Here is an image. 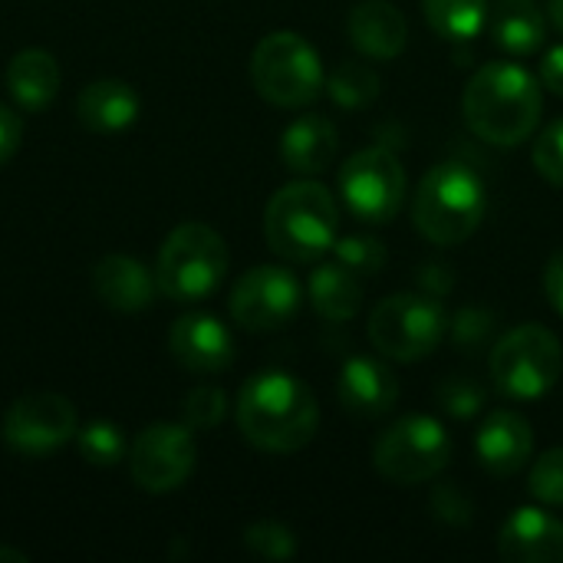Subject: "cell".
Here are the masks:
<instances>
[{
  "instance_id": "cell-30",
  "label": "cell",
  "mask_w": 563,
  "mask_h": 563,
  "mask_svg": "<svg viewBox=\"0 0 563 563\" xmlns=\"http://www.w3.org/2000/svg\"><path fill=\"white\" fill-rule=\"evenodd\" d=\"M228 412V396L218 386H198L185 396L181 402V419L191 432H208L218 429Z\"/></svg>"
},
{
  "instance_id": "cell-31",
  "label": "cell",
  "mask_w": 563,
  "mask_h": 563,
  "mask_svg": "<svg viewBox=\"0 0 563 563\" xmlns=\"http://www.w3.org/2000/svg\"><path fill=\"white\" fill-rule=\"evenodd\" d=\"M528 492L548 508H563V449H551L534 462Z\"/></svg>"
},
{
  "instance_id": "cell-11",
  "label": "cell",
  "mask_w": 563,
  "mask_h": 563,
  "mask_svg": "<svg viewBox=\"0 0 563 563\" xmlns=\"http://www.w3.org/2000/svg\"><path fill=\"white\" fill-rule=\"evenodd\" d=\"M195 459H198V449H195L188 426L158 422V426L142 429L135 442L129 445L132 482L148 495H168L181 488L188 475L195 472Z\"/></svg>"
},
{
  "instance_id": "cell-12",
  "label": "cell",
  "mask_w": 563,
  "mask_h": 563,
  "mask_svg": "<svg viewBox=\"0 0 563 563\" xmlns=\"http://www.w3.org/2000/svg\"><path fill=\"white\" fill-rule=\"evenodd\" d=\"M79 419L76 406L59 393H30L20 396L3 416V439L16 455L43 459L76 439Z\"/></svg>"
},
{
  "instance_id": "cell-18",
  "label": "cell",
  "mask_w": 563,
  "mask_h": 563,
  "mask_svg": "<svg viewBox=\"0 0 563 563\" xmlns=\"http://www.w3.org/2000/svg\"><path fill=\"white\" fill-rule=\"evenodd\" d=\"M92 290L106 307H112L119 313H139L155 300L158 280L135 257L109 254L92 267Z\"/></svg>"
},
{
  "instance_id": "cell-22",
  "label": "cell",
  "mask_w": 563,
  "mask_h": 563,
  "mask_svg": "<svg viewBox=\"0 0 563 563\" xmlns=\"http://www.w3.org/2000/svg\"><path fill=\"white\" fill-rule=\"evenodd\" d=\"M7 89L16 106L36 112L46 109L59 92V66L46 49H20L7 63Z\"/></svg>"
},
{
  "instance_id": "cell-19",
  "label": "cell",
  "mask_w": 563,
  "mask_h": 563,
  "mask_svg": "<svg viewBox=\"0 0 563 563\" xmlns=\"http://www.w3.org/2000/svg\"><path fill=\"white\" fill-rule=\"evenodd\" d=\"M350 40L369 59H396L409 43V20L389 0H363L350 13Z\"/></svg>"
},
{
  "instance_id": "cell-36",
  "label": "cell",
  "mask_w": 563,
  "mask_h": 563,
  "mask_svg": "<svg viewBox=\"0 0 563 563\" xmlns=\"http://www.w3.org/2000/svg\"><path fill=\"white\" fill-rule=\"evenodd\" d=\"M20 142H23V122H20V115L13 109L0 106V165L16 155Z\"/></svg>"
},
{
  "instance_id": "cell-33",
  "label": "cell",
  "mask_w": 563,
  "mask_h": 563,
  "mask_svg": "<svg viewBox=\"0 0 563 563\" xmlns=\"http://www.w3.org/2000/svg\"><path fill=\"white\" fill-rule=\"evenodd\" d=\"M534 168L551 181L563 188V119L551 122L538 142H534Z\"/></svg>"
},
{
  "instance_id": "cell-24",
  "label": "cell",
  "mask_w": 563,
  "mask_h": 563,
  "mask_svg": "<svg viewBox=\"0 0 563 563\" xmlns=\"http://www.w3.org/2000/svg\"><path fill=\"white\" fill-rule=\"evenodd\" d=\"M548 36V23L531 0H501L495 13V43L515 56L534 53Z\"/></svg>"
},
{
  "instance_id": "cell-32",
  "label": "cell",
  "mask_w": 563,
  "mask_h": 563,
  "mask_svg": "<svg viewBox=\"0 0 563 563\" xmlns=\"http://www.w3.org/2000/svg\"><path fill=\"white\" fill-rule=\"evenodd\" d=\"M439 406L452 419H472L485 406V389L468 376H449L439 386Z\"/></svg>"
},
{
  "instance_id": "cell-39",
  "label": "cell",
  "mask_w": 563,
  "mask_h": 563,
  "mask_svg": "<svg viewBox=\"0 0 563 563\" xmlns=\"http://www.w3.org/2000/svg\"><path fill=\"white\" fill-rule=\"evenodd\" d=\"M548 13H551L554 26L563 33V0H548Z\"/></svg>"
},
{
  "instance_id": "cell-34",
  "label": "cell",
  "mask_w": 563,
  "mask_h": 563,
  "mask_svg": "<svg viewBox=\"0 0 563 563\" xmlns=\"http://www.w3.org/2000/svg\"><path fill=\"white\" fill-rule=\"evenodd\" d=\"M449 330H452L455 346H462V350H478V346H485V343L492 340V333H495V317H492L488 310L465 307V310L455 317V323H452Z\"/></svg>"
},
{
  "instance_id": "cell-7",
  "label": "cell",
  "mask_w": 563,
  "mask_h": 563,
  "mask_svg": "<svg viewBox=\"0 0 563 563\" xmlns=\"http://www.w3.org/2000/svg\"><path fill=\"white\" fill-rule=\"evenodd\" d=\"M488 366H492V383L505 399L534 402L558 386L563 350L548 327L525 323L498 340Z\"/></svg>"
},
{
  "instance_id": "cell-17",
  "label": "cell",
  "mask_w": 563,
  "mask_h": 563,
  "mask_svg": "<svg viewBox=\"0 0 563 563\" xmlns=\"http://www.w3.org/2000/svg\"><path fill=\"white\" fill-rule=\"evenodd\" d=\"M336 393H340V402L346 412L363 416V419H376V416L393 412V406L399 402V379L383 360L353 356L340 369Z\"/></svg>"
},
{
  "instance_id": "cell-23",
  "label": "cell",
  "mask_w": 563,
  "mask_h": 563,
  "mask_svg": "<svg viewBox=\"0 0 563 563\" xmlns=\"http://www.w3.org/2000/svg\"><path fill=\"white\" fill-rule=\"evenodd\" d=\"M310 303L313 310L323 317V320H333V323H346L360 313L363 307V284L360 277L343 267L340 261L336 264H323L310 274Z\"/></svg>"
},
{
  "instance_id": "cell-5",
  "label": "cell",
  "mask_w": 563,
  "mask_h": 563,
  "mask_svg": "<svg viewBox=\"0 0 563 563\" xmlns=\"http://www.w3.org/2000/svg\"><path fill=\"white\" fill-rule=\"evenodd\" d=\"M224 274H228V244L214 228L201 221L178 224L165 238L155 264L158 290L175 303H198L211 297L221 287Z\"/></svg>"
},
{
  "instance_id": "cell-13",
  "label": "cell",
  "mask_w": 563,
  "mask_h": 563,
  "mask_svg": "<svg viewBox=\"0 0 563 563\" xmlns=\"http://www.w3.org/2000/svg\"><path fill=\"white\" fill-rule=\"evenodd\" d=\"M303 290L287 267H254L231 290V317L251 333H271L287 327L300 310Z\"/></svg>"
},
{
  "instance_id": "cell-20",
  "label": "cell",
  "mask_w": 563,
  "mask_h": 563,
  "mask_svg": "<svg viewBox=\"0 0 563 563\" xmlns=\"http://www.w3.org/2000/svg\"><path fill=\"white\" fill-rule=\"evenodd\" d=\"M340 148L336 125L323 115H300L280 135V158L297 175H320L333 165Z\"/></svg>"
},
{
  "instance_id": "cell-1",
  "label": "cell",
  "mask_w": 563,
  "mask_h": 563,
  "mask_svg": "<svg viewBox=\"0 0 563 563\" xmlns=\"http://www.w3.org/2000/svg\"><path fill=\"white\" fill-rule=\"evenodd\" d=\"M317 426L320 406L310 386L290 373H257L238 396V429L261 452H300L313 442Z\"/></svg>"
},
{
  "instance_id": "cell-4",
  "label": "cell",
  "mask_w": 563,
  "mask_h": 563,
  "mask_svg": "<svg viewBox=\"0 0 563 563\" xmlns=\"http://www.w3.org/2000/svg\"><path fill=\"white\" fill-rule=\"evenodd\" d=\"M485 208L488 195L482 178L459 162H442L419 181L412 198V221L432 244L452 247L478 231Z\"/></svg>"
},
{
  "instance_id": "cell-3",
  "label": "cell",
  "mask_w": 563,
  "mask_h": 563,
  "mask_svg": "<svg viewBox=\"0 0 563 563\" xmlns=\"http://www.w3.org/2000/svg\"><path fill=\"white\" fill-rule=\"evenodd\" d=\"M340 208L327 185L290 181L264 211V238L271 251L290 264H310L336 244Z\"/></svg>"
},
{
  "instance_id": "cell-16",
  "label": "cell",
  "mask_w": 563,
  "mask_h": 563,
  "mask_svg": "<svg viewBox=\"0 0 563 563\" xmlns=\"http://www.w3.org/2000/svg\"><path fill=\"white\" fill-rule=\"evenodd\" d=\"M498 554L508 563L563 561V521L551 511L518 508L498 534Z\"/></svg>"
},
{
  "instance_id": "cell-14",
  "label": "cell",
  "mask_w": 563,
  "mask_h": 563,
  "mask_svg": "<svg viewBox=\"0 0 563 563\" xmlns=\"http://www.w3.org/2000/svg\"><path fill=\"white\" fill-rule=\"evenodd\" d=\"M172 356L191 373H221L234 363V336L211 313H185L168 333Z\"/></svg>"
},
{
  "instance_id": "cell-9",
  "label": "cell",
  "mask_w": 563,
  "mask_h": 563,
  "mask_svg": "<svg viewBox=\"0 0 563 563\" xmlns=\"http://www.w3.org/2000/svg\"><path fill=\"white\" fill-rule=\"evenodd\" d=\"M452 462V439L432 416L399 419L373 449L376 472L393 485H422L442 475Z\"/></svg>"
},
{
  "instance_id": "cell-10",
  "label": "cell",
  "mask_w": 563,
  "mask_h": 563,
  "mask_svg": "<svg viewBox=\"0 0 563 563\" xmlns=\"http://www.w3.org/2000/svg\"><path fill=\"white\" fill-rule=\"evenodd\" d=\"M340 195L346 211L363 224H389L406 201V168L386 145L356 152L340 168Z\"/></svg>"
},
{
  "instance_id": "cell-37",
  "label": "cell",
  "mask_w": 563,
  "mask_h": 563,
  "mask_svg": "<svg viewBox=\"0 0 563 563\" xmlns=\"http://www.w3.org/2000/svg\"><path fill=\"white\" fill-rule=\"evenodd\" d=\"M544 290H548L551 307L563 317V247L548 261V267H544Z\"/></svg>"
},
{
  "instance_id": "cell-21",
  "label": "cell",
  "mask_w": 563,
  "mask_h": 563,
  "mask_svg": "<svg viewBox=\"0 0 563 563\" xmlns=\"http://www.w3.org/2000/svg\"><path fill=\"white\" fill-rule=\"evenodd\" d=\"M139 96L122 79H96L76 99V115L92 132H122L139 119Z\"/></svg>"
},
{
  "instance_id": "cell-35",
  "label": "cell",
  "mask_w": 563,
  "mask_h": 563,
  "mask_svg": "<svg viewBox=\"0 0 563 563\" xmlns=\"http://www.w3.org/2000/svg\"><path fill=\"white\" fill-rule=\"evenodd\" d=\"M432 511H435L439 518L452 521V525H468V521H472V505H468V498H465L459 488H452V485H442V488L432 495Z\"/></svg>"
},
{
  "instance_id": "cell-38",
  "label": "cell",
  "mask_w": 563,
  "mask_h": 563,
  "mask_svg": "<svg viewBox=\"0 0 563 563\" xmlns=\"http://www.w3.org/2000/svg\"><path fill=\"white\" fill-rule=\"evenodd\" d=\"M541 82H544L551 92L563 96V43L544 53V59H541Z\"/></svg>"
},
{
  "instance_id": "cell-25",
  "label": "cell",
  "mask_w": 563,
  "mask_h": 563,
  "mask_svg": "<svg viewBox=\"0 0 563 563\" xmlns=\"http://www.w3.org/2000/svg\"><path fill=\"white\" fill-rule=\"evenodd\" d=\"M429 26L445 40H472L488 20V0H422Z\"/></svg>"
},
{
  "instance_id": "cell-6",
  "label": "cell",
  "mask_w": 563,
  "mask_h": 563,
  "mask_svg": "<svg viewBox=\"0 0 563 563\" xmlns=\"http://www.w3.org/2000/svg\"><path fill=\"white\" fill-rule=\"evenodd\" d=\"M251 82L271 106L300 109L323 92V63L294 30L267 33L251 53Z\"/></svg>"
},
{
  "instance_id": "cell-40",
  "label": "cell",
  "mask_w": 563,
  "mask_h": 563,
  "mask_svg": "<svg viewBox=\"0 0 563 563\" xmlns=\"http://www.w3.org/2000/svg\"><path fill=\"white\" fill-rule=\"evenodd\" d=\"M0 561L26 563V554H23V551H10V548H0Z\"/></svg>"
},
{
  "instance_id": "cell-8",
  "label": "cell",
  "mask_w": 563,
  "mask_h": 563,
  "mask_svg": "<svg viewBox=\"0 0 563 563\" xmlns=\"http://www.w3.org/2000/svg\"><path fill=\"white\" fill-rule=\"evenodd\" d=\"M449 333L442 303L429 294H393L369 317V343L396 363H419L439 350Z\"/></svg>"
},
{
  "instance_id": "cell-27",
  "label": "cell",
  "mask_w": 563,
  "mask_h": 563,
  "mask_svg": "<svg viewBox=\"0 0 563 563\" xmlns=\"http://www.w3.org/2000/svg\"><path fill=\"white\" fill-rule=\"evenodd\" d=\"M76 445H79V455L96 468H112L125 459V435L115 422H106V419H96L86 429H79Z\"/></svg>"
},
{
  "instance_id": "cell-15",
  "label": "cell",
  "mask_w": 563,
  "mask_h": 563,
  "mask_svg": "<svg viewBox=\"0 0 563 563\" xmlns=\"http://www.w3.org/2000/svg\"><path fill=\"white\" fill-rule=\"evenodd\" d=\"M475 452H478L482 468H488L495 478L518 475L528 465L531 452H534L531 422L521 412H515V409H495V412H488V419L478 429Z\"/></svg>"
},
{
  "instance_id": "cell-26",
  "label": "cell",
  "mask_w": 563,
  "mask_h": 563,
  "mask_svg": "<svg viewBox=\"0 0 563 563\" xmlns=\"http://www.w3.org/2000/svg\"><path fill=\"white\" fill-rule=\"evenodd\" d=\"M383 82L379 73L366 63H340L333 66V73L327 76V92L336 106L343 109H363L379 96Z\"/></svg>"
},
{
  "instance_id": "cell-2",
  "label": "cell",
  "mask_w": 563,
  "mask_h": 563,
  "mask_svg": "<svg viewBox=\"0 0 563 563\" xmlns=\"http://www.w3.org/2000/svg\"><path fill=\"white\" fill-rule=\"evenodd\" d=\"M541 82L518 63H485L465 86L462 112L468 129L492 145H521L541 119Z\"/></svg>"
},
{
  "instance_id": "cell-29",
  "label": "cell",
  "mask_w": 563,
  "mask_h": 563,
  "mask_svg": "<svg viewBox=\"0 0 563 563\" xmlns=\"http://www.w3.org/2000/svg\"><path fill=\"white\" fill-rule=\"evenodd\" d=\"M333 251H336V261L350 267L356 277H373L386 267V244L369 234H350L336 241Z\"/></svg>"
},
{
  "instance_id": "cell-28",
  "label": "cell",
  "mask_w": 563,
  "mask_h": 563,
  "mask_svg": "<svg viewBox=\"0 0 563 563\" xmlns=\"http://www.w3.org/2000/svg\"><path fill=\"white\" fill-rule=\"evenodd\" d=\"M244 548L264 561H290L297 554V538L280 521H257L244 531Z\"/></svg>"
}]
</instances>
